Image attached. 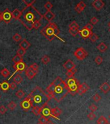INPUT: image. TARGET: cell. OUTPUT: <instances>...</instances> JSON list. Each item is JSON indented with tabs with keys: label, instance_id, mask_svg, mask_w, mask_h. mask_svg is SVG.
<instances>
[{
	"label": "cell",
	"instance_id": "cell-41",
	"mask_svg": "<svg viewBox=\"0 0 110 124\" xmlns=\"http://www.w3.org/2000/svg\"><path fill=\"white\" fill-rule=\"evenodd\" d=\"M25 53H26V51L24 50V49H21V48H19V49L17 51V54L19 55V56H20L21 57H23V56L25 54Z\"/></svg>",
	"mask_w": 110,
	"mask_h": 124
},
{
	"label": "cell",
	"instance_id": "cell-61",
	"mask_svg": "<svg viewBox=\"0 0 110 124\" xmlns=\"http://www.w3.org/2000/svg\"><path fill=\"white\" fill-rule=\"evenodd\" d=\"M0 98H1V97H0Z\"/></svg>",
	"mask_w": 110,
	"mask_h": 124
},
{
	"label": "cell",
	"instance_id": "cell-14",
	"mask_svg": "<svg viewBox=\"0 0 110 124\" xmlns=\"http://www.w3.org/2000/svg\"><path fill=\"white\" fill-rule=\"evenodd\" d=\"M92 31H89L88 29L83 28L81 31H80V33L79 34H80V36H82V38L83 39H87L88 38H90V36L92 35Z\"/></svg>",
	"mask_w": 110,
	"mask_h": 124
},
{
	"label": "cell",
	"instance_id": "cell-24",
	"mask_svg": "<svg viewBox=\"0 0 110 124\" xmlns=\"http://www.w3.org/2000/svg\"><path fill=\"white\" fill-rule=\"evenodd\" d=\"M97 48L98 51H100V52H105L107 51V49H108V46L105 43L102 42V43H100V44H98L97 45Z\"/></svg>",
	"mask_w": 110,
	"mask_h": 124
},
{
	"label": "cell",
	"instance_id": "cell-31",
	"mask_svg": "<svg viewBox=\"0 0 110 124\" xmlns=\"http://www.w3.org/2000/svg\"><path fill=\"white\" fill-rule=\"evenodd\" d=\"M24 94H25V93H24V92L22 89H19V91L16 92V96L19 99H21V98H23L24 96Z\"/></svg>",
	"mask_w": 110,
	"mask_h": 124
},
{
	"label": "cell",
	"instance_id": "cell-2",
	"mask_svg": "<svg viewBox=\"0 0 110 124\" xmlns=\"http://www.w3.org/2000/svg\"><path fill=\"white\" fill-rule=\"evenodd\" d=\"M30 94L32 97L33 104H36V105L34 106H39L42 107L49 102L46 96V94L43 91L41 88L39 87H36Z\"/></svg>",
	"mask_w": 110,
	"mask_h": 124
},
{
	"label": "cell",
	"instance_id": "cell-19",
	"mask_svg": "<svg viewBox=\"0 0 110 124\" xmlns=\"http://www.w3.org/2000/svg\"><path fill=\"white\" fill-rule=\"evenodd\" d=\"M100 90L104 94H107L110 91V85L108 83L105 82L100 87Z\"/></svg>",
	"mask_w": 110,
	"mask_h": 124
},
{
	"label": "cell",
	"instance_id": "cell-25",
	"mask_svg": "<svg viewBox=\"0 0 110 124\" xmlns=\"http://www.w3.org/2000/svg\"><path fill=\"white\" fill-rule=\"evenodd\" d=\"M13 80H14V82L15 84H16L17 85H19V84H21V82L23 81V77L20 74H17L13 78Z\"/></svg>",
	"mask_w": 110,
	"mask_h": 124
},
{
	"label": "cell",
	"instance_id": "cell-21",
	"mask_svg": "<svg viewBox=\"0 0 110 124\" xmlns=\"http://www.w3.org/2000/svg\"><path fill=\"white\" fill-rule=\"evenodd\" d=\"M41 111H42V107H39V106H33V107L32 108V112L36 116L40 115L41 114Z\"/></svg>",
	"mask_w": 110,
	"mask_h": 124
},
{
	"label": "cell",
	"instance_id": "cell-52",
	"mask_svg": "<svg viewBox=\"0 0 110 124\" xmlns=\"http://www.w3.org/2000/svg\"><path fill=\"white\" fill-rule=\"evenodd\" d=\"M46 96H47V98H48L49 101H50V100H52V98H54V93H52V92H48V93H46Z\"/></svg>",
	"mask_w": 110,
	"mask_h": 124
},
{
	"label": "cell",
	"instance_id": "cell-60",
	"mask_svg": "<svg viewBox=\"0 0 110 124\" xmlns=\"http://www.w3.org/2000/svg\"><path fill=\"white\" fill-rule=\"evenodd\" d=\"M110 124V123H109V124Z\"/></svg>",
	"mask_w": 110,
	"mask_h": 124
},
{
	"label": "cell",
	"instance_id": "cell-5",
	"mask_svg": "<svg viewBox=\"0 0 110 124\" xmlns=\"http://www.w3.org/2000/svg\"><path fill=\"white\" fill-rule=\"evenodd\" d=\"M20 107L23 109V110H24V111H28L31 108L33 107V102H32V97L29 94L28 96L25 98V99L23 100L22 102H21Z\"/></svg>",
	"mask_w": 110,
	"mask_h": 124
},
{
	"label": "cell",
	"instance_id": "cell-4",
	"mask_svg": "<svg viewBox=\"0 0 110 124\" xmlns=\"http://www.w3.org/2000/svg\"><path fill=\"white\" fill-rule=\"evenodd\" d=\"M68 93L69 89L68 85H66L65 81L62 80L60 84L55 87L54 91V99L57 102H60L66 97Z\"/></svg>",
	"mask_w": 110,
	"mask_h": 124
},
{
	"label": "cell",
	"instance_id": "cell-8",
	"mask_svg": "<svg viewBox=\"0 0 110 124\" xmlns=\"http://www.w3.org/2000/svg\"><path fill=\"white\" fill-rule=\"evenodd\" d=\"M3 14V20L5 23L8 24L11 21V20L13 18L12 17V12H10L8 8H5L3 12H2Z\"/></svg>",
	"mask_w": 110,
	"mask_h": 124
},
{
	"label": "cell",
	"instance_id": "cell-49",
	"mask_svg": "<svg viewBox=\"0 0 110 124\" xmlns=\"http://www.w3.org/2000/svg\"><path fill=\"white\" fill-rule=\"evenodd\" d=\"M84 29H88V30H89V31H92V29L93 28V25H92L91 23H87V24L84 26Z\"/></svg>",
	"mask_w": 110,
	"mask_h": 124
},
{
	"label": "cell",
	"instance_id": "cell-15",
	"mask_svg": "<svg viewBox=\"0 0 110 124\" xmlns=\"http://www.w3.org/2000/svg\"><path fill=\"white\" fill-rule=\"evenodd\" d=\"M65 82H66V85H68V87L74 85H78V84H80L78 80H77V79L74 77L70 78H67V79L65 80Z\"/></svg>",
	"mask_w": 110,
	"mask_h": 124
},
{
	"label": "cell",
	"instance_id": "cell-45",
	"mask_svg": "<svg viewBox=\"0 0 110 124\" xmlns=\"http://www.w3.org/2000/svg\"><path fill=\"white\" fill-rule=\"evenodd\" d=\"M98 21L99 20H98V19L97 18H96V17H93L90 20V22H91V24L94 25H96L98 22Z\"/></svg>",
	"mask_w": 110,
	"mask_h": 124
},
{
	"label": "cell",
	"instance_id": "cell-40",
	"mask_svg": "<svg viewBox=\"0 0 110 124\" xmlns=\"http://www.w3.org/2000/svg\"><path fill=\"white\" fill-rule=\"evenodd\" d=\"M44 8L47 10V11H49V10H51L52 8V7H53V5H52V3L50 2V1H47V2L44 4Z\"/></svg>",
	"mask_w": 110,
	"mask_h": 124
},
{
	"label": "cell",
	"instance_id": "cell-13",
	"mask_svg": "<svg viewBox=\"0 0 110 124\" xmlns=\"http://www.w3.org/2000/svg\"><path fill=\"white\" fill-rule=\"evenodd\" d=\"M37 74V72L34 71L33 69H32L30 67H28L26 69V71H25V74H26V77L28 78L29 79H33L36 76Z\"/></svg>",
	"mask_w": 110,
	"mask_h": 124
},
{
	"label": "cell",
	"instance_id": "cell-29",
	"mask_svg": "<svg viewBox=\"0 0 110 124\" xmlns=\"http://www.w3.org/2000/svg\"><path fill=\"white\" fill-rule=\"evenodd\" d=\"M77 70L76 69L74 70H70V71H67L66 73V76L68 77V78H73Z\"/></svg>",
	"mask_w": 110,
	"mask_h": 124
},
{
	"label": "cell",
	"instance_id": "cell-42",
	"mask_svg": "<svg viewBox=\"0 0 110 124\" xmlns=\"http://www.w3.org/2000/svg\"><path fill=\"white\" fill-rule=\"evenodd\" d=\"M87 117H88V120H90V121H92V120H93L95 118H96V116H95V114H94V112H91L88 114Z\"/></svg>",
	"mask_w": 110,
	"mask_h": 124
},
{
	"label": "cell",
	"instance_id": "cell-20",
	"mask_svg": "<svg viewBox=\"0 0 110 124\" xmlns=\"http://www.w3.org/2000/svg\"><path fill=\"white\" fill-rule=\"evenodd\" d=\"M12 14L13 18L16 19L17 20H19L21 16V11H20L18 8H15L12 12Z\"/></svg>",
	"mask_w": 110,
	"mask_h": 124
},
{
	"label": "cell",
	"instance_id": "cell-33",
	"mask_svg": "<svg viewBox=\"0 0 110 124\" xmlns=\"http://www.w3.org/2000/svg\"><path fill=\"white\" fill-rule=\"evenodd\" d=\"M89 38H90V39L91 40L92 42H93V43H95V42H96L97 41V39H98V36L96 34H95V33H92V35L90 36Z\"/></svg>",
	"mask_w": 110,
	"mask_h": 124
},
{
	"label": "cell",
	"instance_id": "cell-34",
	"mask_svg": "<svg viewBox=\"0 0 110 124\" xmlns=\"http://www.w3.org/2000/svg\"><path fill=\"white\" fill-rule=\"evenodd\" d=\"M79 25L77 24V23L76 21H73L69 25V29H79Z\"/></svg>",
	"mask_w": 110,
	"mask_h": 124
},
{
	"label": "cell",
	"instance_id": "cell-48",
	"mask_svg": "<svg viewBox=\"0 0 110 124\" xmlns=\"http://www.w3.org/2000/svg\"><path fill=\"white\" fill-rule=\"evenodd\" d=\"M41 26V23L40 21H37L33 25V29H36V30H37V29Z\"/></svg>",
	"mask_w": 110,
	"mask_h": 124
},
{
	"label": "cell",
	"instance_id": "cell-51",
	"mask_svg": "<svg viewBox=\"0 0 110 124\" xmlns=\"http://www.w3.org/2000/svg\"><path fill=\"white\" fill-rule=\"evenodd\" d=\"M75 10H76V12H77V13H79V14H80V13H81V12L83 11V9H82V8H80V7L78 5H77L76 6H75Z\"/></svg>",
	"mask_w": 110,
	"mask_h": 124
},
{
	"label": "cell",
	"instance_id": "cell-32",
	"mask_svg": "<svg viewBox=\"0 0 110 124\" xmlns=\"http://www.w3.org/2000/svg\"><path fill=\"white\" fill-rule=\"evenodd\" d=\"M69 33L71 34L73 36H75L77 35L80 33V31L79 29H69L68 30Z\"/></svg>",
	"mask_w": 110,
	"mask_h": 124
},
{
	"label": "cell",
	"instance_id": "cell-53",
	"mask_svg": "<svg viewBox=\"0 0 110 124\" xmlns=\"http://www.w3.org/2000/svg\"><path fill=\"white\" fill-rule=\"evenodd\" d=\"M16 88H17V84H15L14 82H12L10 84V89H11L12 90L16 89Z\"/></svg>",
	"mask_w": 110,
	"mask_h": 124
},
{
	"label": "cell",
	"instance_id": "cell-59",
	"mask_svg": "<svg viewBox=\"0 0 110 124\" xmlns=\"http://www.w3.org/2000/svg\"><path fill=\"white\" fill-rule=\"evenodd\" d=\"M39 124V123H38V124Z\"/></svg>",
	"mask_w": 110,
	"mask_h": 124
},
{
	"label": "cell",
	"instance_id": "cell-44",
	"mask_svg": "<svg viewBox=\"0 0 110 124\" xmlns=\"http://www.w3.org/2000/svg\"><path fill=\"white\" fill-rule=\"evenodd\" d=\"M93 100H94L95 102H98L101 100V96H100L98 94L96 93L95 95H93Z\"/></svg>",
	"mask_w": 110,
	"mask_h": 124
},
{
	"label": "cell",
	"instance_id": "cell-57",
	"mask_svg": "<svg viewBox=\"0 0 110 124\" xmlns=\"http://www.w3.org/2000/svg\"><path fill=\"white\" fill-rule=\"evenodd\" d=\"M109 118H110V115H109Z\"/></svg>",
	"mask_w": 110,
	"mask_h": 124
},
{
	"label": "cell",
	"instance_id": "cell-46",
	"mask_svg": "<svg viewBox=\"0 0 110 124\" xmlns=\"http://www.w3.org/2000/svg\"><path fill=\"white\" fill-rule=\"evenodd\" d=\"M89 109H90V110L92 112H94L95 111H96L97 110L98 107H97V106L96 105H95V104H93L89 107Z\"/></svg>",
	"mask_w": 110,
	"mask_h": 124
},
{
	"label": "cell",
	"instance_id": "cell-7",
	"mask_svg": "<svg viewBox=\"0 0 110 124\" xmlns=\"http://www.w3.org/2000/svg\"><path fill=\"white\" fill-rule=\"evenodd\" d=\"M13 68L15 69V72H14V73L11 76V77L8 78V80H10V79H11V78H12V76L14 75V74L16 73L17 72H20V73H21V72L24 71H26V69H27V68H26V65L23 62H23H20V63H17V64H14V66H13Z\"/></svg>",
	"mask_w": 110,
	"mask_h": 124
},
{
	"label": "cell",
	"instance_id": "cell-6",
	"mask_svg": "<svg viewBox=\"0 0 110 124\" xmlns=\"http://www.w3.org/2000/svg\"><path fill=\"white\" fill-rule=\"evenodd\" d=\"M88 54V52L82 47H79L74 52V56L79 60H83Z\"/></svg>",
	"mask_w": 110,
	"mask_h": 124
},
{
	"label": "cell",
	"instance_id": "cell-18",
	"mask_svg": "<svg viewBox=\"0 0 110 124\" xmlns=\"http://www.w3.org/2000/svg\"><path fill=\"white\" fill-rule=\"evenodd\" d=\"M30 45H31V44L26 40V39H23L19 43V48H21V49L26 51V49H28L30 47Z\"/></svg>",
	"mask_w": 110,
	"mask_h": 124
},
{
	"label": "cell",
	"instance_id": "cell-17",
	"mask_svg": "<svg viewBox=\"0 0 110 124\" xmlns=\"http://www.w3.org/2000/svg\"><path fill=\"white\" fill-rule=\"evenodd\" d=\"M43 18H44L45 20L48 21V22H51V21L53 20L54 18H55V14L54 13L51 11V10H49V11H46L45 12V14L43 15Z\"/></svg>",
	"mask_w": 110,
	"mask_h": 124
},
{
	"label": "cell",
	"instance_id": "cell-39",
	"mask_svg": "<svg viewBox=\"0 0 110 124\" xmlns=\"http://www.w3.org/2000/svg\"><path fill=\"white\" fill-rule=\"evenodd\" d=\"M95 61L97 65H100L102 63V61H103V58L101 56H97L95 58Z\"/></svg>",
	"mask_w": 110,
	"mask_h": 124
},
{
	"label": "cell",
	"instance_id": "cell-10",
	"mask_svg": "<svg viewBox=\"0 0 110 124\" xmlns=\"http://www.w3.org/2000/svg\"><path fill=\"white\" fill-rule=\"evenodd\" d=\"M90 89V87L86 83H82V84H80L79 85V87L77 91V94H78L79 95L82 96V94L86 93L87 91H88Z\"/></svg>",
	"mask_w": 110,
	"mask_h": 124
},
{
	"label": "cell",
	"instance_id": "cell-54",
	"mask_svg": "<svg viewBox=\"0 0 110 124\" xmlns=\"http://www.w3.org/2000/svg\"><path fill=\"white\" fill-rule=\"evenodd\" d=\"M1 21H3V14L2 12H0V23Z\"/></svg>",
	"mask_w": 110,
	"mask_h": 124
},
{
	"label": "cell",
	"instance_id": "cell-12",
	"mask_svg": "<svg viewBox=\"0 0 110 124\" xmlns=\"http://www.w3.org/2000/svg\"><path fill=\"white\" fill-rule=\"evenodd\" d=\"M63 67L67 71L75 69V65L71 59H68L65 63L63 64Z\"/></svg>",
	"mask_w": 110,
	"mask_h": 124
},
{
	"label": "cell",
	"instance_id": "cell-36",
	"mask_svg": "<svg viewBox=\"0 0 110 124\" xmlns=\"http://www.w3.org/2000/svg\"><path fill=\"white\" fill-rule=\"evenodd\" d=\"M12 38H13V40H14V41H16V42H19V41L21 39V36L20 34H19L18 33H16V34H15L13 36Z\"/></svg>",
	"mask_w": 110,
	"mask_h": 124
},
{
	"label": "cell",
	"instance_id": "cell-26",
	"mask_svg": "<svg viewBox=\"0 0 110 124\" xmlns=\"http://www.w3.org/2000/svg\"><path fill=\"white\" fill-rule=\"evenodd\" d=\"M109 122L104 116H101L99 117L97 121V124H108Z\"/></svg>",
	"mask_w": 110,
	"mask_h": 124
},
{
	"label": "cell",
	"instance_id": "cell-9",
	"mask_svg": "<svg viewBox=\"0 0 110 124\" xmlns=\"http://www.w3.org/2000/svg\"><path fill=\"white\" fill-rule=\"evenodd\" d=\"M41 115L44 116L48 118L49 117L54 118V116L52 114V109L48 105V104H45L42 107V111H41Z\"/></svg>",
	"mask_w": 110,
	"mask_h": 124
},
{
	"label": "cell",
	"instance_id": "cell-22",
	"mask_svg": "<svg viewBox=\"0 0 110 124\" xmlns=\"http://www.w3.org/2000/svg\"><path fill=\"white\" fill-rule=\"evenodd\" d=\"M80 84L78 85H74L70 86L68 87V89H69V93H71L72 95H75V94H77V91L79 87V85Z\"/></svg>",
	"mask_w": 110,
	"mask_h": 124
},
{
	"label": "cell",
	"instance_id": "cell-23",
	"mask_svg": "<svg viewBox=\"0 0 110 124\" xmlns=\"http://www.w3.org/2000/svg\"><path fill=\"white\" fill-rule=\"evenodd\" d=\"M0 88L2 90V91L6 92L10 89V84L7 81H3L0 84Z\"/></svg>",
	"mask_w": 110,
	"mask_h": 124
},
{
	"label": "cell",
	"instance_id": "cell-27",
	"mask_svg": "<svg viewBox=\"0 0 110 124\" xmlns=\"http://www.w3.org/2000/svg\"><path fill=\"white\" fill-rule=\"evenodd\" d=\"M12 61L14 62V64H17L18 63L23 62V57L17 54L12 58Z\"/></svg>",
	"mask_w": 110,
	"mask_h": 124
},
{
	"label": "cell",
	"instance_id": "cell-16",
	"mask_svg": "<svg viewBox=\"0 0 110 124\" xmlns=\"http://www.w3.org/2000/svg\"><path fill=\"white\" fill-rule=\"evenodd\" d=\"M62 110L59 107H55L52 109V114L54 116V118H55L56 120H59L58 117L62 114Z\"/></svg>",
	"mask_w": 110,
	"mask_h": 124
},
{
	"label": "cell",
	"instance_id": "cell-43",
	"mask_svg": "<svg viewBox=\"0 0 110 124\" xmlns=\"http://www.w3.org/2000/svg\"><path fill=\"white\" fill-rule=\"evenodd\" d=\"M30 67L32 69H33L34 71H35L36 72H38V70H39V65L37 64V63H33V64H32V65H30Z\"/></svg>",
	"mask_w": 110,
	"mask_h": 124
},
{
	"label": "cell",
	"instance_id": "cell-3",
	"mask_svg": "<svg viewBox=\"0 0 110 124\" xmlns=\"http://www.w3.org/2000/svg\"><path fill=\"white\" fill-rule=\"evenodd\" d=\"M59 33L60 31L59 29L58 26L53 22L48 23L41 31V34L43 35L50 41H52L55 38H59L58 36Z\"/></svg>",
	"mask_w": 110,
	"mask_h": 124
},
{
	"label": "cell",
	"instance_id": "cell-35",
	"mask_svg": "<svg viewBox=\"0 0 110 124\" xmlns=\"http://www.w3.org/2000/svg\"><path fill=\"white\" fill-rule=\"evenodd\" d=\"M48 118H47L46 117L44 116H41L40 118H39V124H46V122L48 121Z\"/></svg>",
	"mask_w": 110,
	"mask_h": 124
},
{
	"label": "cell",
	"instance_id": "cell-37",
	"mask_svg": "<svg viewBox=\"0 0 110 124\" xmlns=\"http://www.w3.org/2000/svg\"><path fill=\"white\" fill-rule=\"evenodd\" d=\"M16 107H17V105H16V103L14 102H13V101L10 102V103L8 104V108L10 110H11V111H13V110L15 109Z\"/></svg>",
	"mask_w": 110,
	"mask_h": 124
},
{
	"label": "cell",
	"instance_id": "cell-47",
	"mask_svg": "<svg viewBox=\"0 0 110 124\" xmlns=\"http://www.w3.org/2000/svg\"><path fill=\"white\" fill-rule=\"evenodd\" d=\"M6 111H7V109L4 105L0 106V114H4Z\"/></svg>",
	"mask_w": 110,
	"mask_h": 124
},
{
	"label": "cell",
	"instance_id": "cell-50",
	"mask_svg": "<svg viewBox=\"0 0 110 124\" xmlns=\"http://www.w3.org/2000/svg\"><path fill=\"white\" fill-rule=\"evenodd\" d=\"M77 5H78L80 7V8H82V9H83V10H84V8H86V4L84 2V1H80V2Z\"/></svg>",
	"mask_w": 110,
	"mask_h": 124
},
{
	"label": "cell",
	"instance_id": "cell-28",
	"mask_svg": "<svg viewBox=\"0 0 110 124\" xmlns=\"http://www.w3.org/2000/svg\"><path fill=\"white\" fill-rule=\"evenodd\" d=\"M0 74L3 77L7 78L10 74V72L6 68H4L3 69H2L0 72Z\"/></svg>",
	"mask_w": 110,
	"mask_h": 124
},
{
	"label": "cell",
	"instance_id": "cell-55",
	"mask_svg": "<svg viewBox=\"0 0 110 124\" xmlns=\"http://www.w3.org/2000/svg\"><path fill=\"white\" fill-rule=\"evenodd\" d=\"M46 124H54L52 122V121H50V120H48V122H46Z\"/></svg>",
	"mask_w": 110,
	"mask_h": 124
},
{
	"label": "cell",
	"instance_id": "cell-58",
	"mask_svg": "<svg viewBox=\"0 0 110 124\" xmlns=\"http://www.w3.org/2000/svg\"><path fill=\"white\" fill-rule=\"evenodd\" d=\"M109 31H110V29H109Z\"/></svg>",
	"mask_w": 110,
	"mask_h": 124
},
{
	"label": "cell",
	"instance_id": "cell-11",
	"mask_svg": "<svg viewBox=\"0 0 110 124\" xmlns=\"http://www.w3.org/2000/svg\"><path fill=\"white\" fill-rule=\"evenodd\" d=\"M93 7L97 11H99L104 6V3L102 0H95L92 2Z\"/></svg>",
	"mask_w": 110,
	"mask_h": 124
},
{
	"label": "cell",
	"instance_id": "cell-38",
	"mask_svg": "<svg viewBox=\"0 0 110 124\" xmlns=\"http://www.w3.org/2000/svg\"><path fill=\"white\" fill-rule=\"evenodd\" d=\"M23 2L24 3L26 6H32V5H33L34 3L36 2V0H32V1H30V0H23Z\"/></svg>",
	"mask_w": 110,
	"mask_h": 124
},
{
	"label": "cell",
	"instance_id": "cell-30",
	"mask_svg": "<svg viewBox=\"0 0 110 124\" xmlns=\"http://www.w3.org/2000/svg\"><path fill=\"white\" fill-rule=\"evenodd\" d=\"M50 61V57L47 56V55H44L41 58V62H42L44 65H47Z\"/></svg>",
	"mask_w": 110,
	"mask_h": 124
},
{
	"label": "cell",
	"instance_id": "cell-56",
	"mask_svg": "<svg viewBox=\"0 0 110 124\" xmlns=\"http://www.w3.org/2000/svg\"><path fill=\"white\" fill-rule=\"evenodd\" d=\"M108 26H110V21L109 23H108Z\"/></svg>",
	"mask_w": 110,
	"mask_h": 124
},
{
	"label": "cell",
	"instance_id": "cell-1",
	"mask_svg": "<svg viewBox=\"0 0 110 124\" xmlns=\"http://www.w3.org/2000/svg\"><path fill=\"white\" fill-rule=\"evenodd\" d=\"M43 18V15L41 14L33 5L26 6L21 10V16L19 21L28 31L33 29V25L37 21H40Z\"/></svg>",
	"mask_w": 110,
	"mask_h": 124
}]
</instances>
